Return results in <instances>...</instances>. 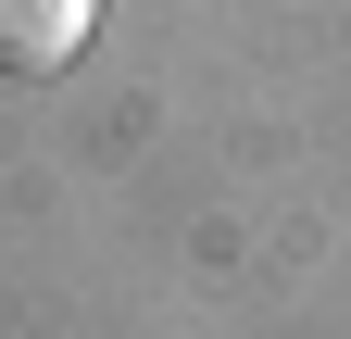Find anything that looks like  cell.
Segmentation results:
<instances>
[{"mask_svg":"<svg viewBox=\"0 0 351 339\" xmlns=\"http://www.w3.org/2000/svg\"><path fill=\"white\" fill-rule=\"evenodd\" d=\"M101 38V0H0V75H63Z\"/></svg>","mask_w":351,"mask_h":339,"instance_id":"obj_1","label":"cell"}]
</instances>
